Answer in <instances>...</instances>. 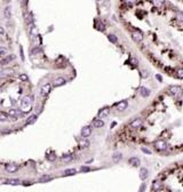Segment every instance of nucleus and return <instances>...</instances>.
<instances>
[{
    "instance_id": "f257e3e1",
    "label": "nucleus",
    "mask_w": 183,
    "mask_h": 192,
    "mask_svg": "<svg viewBox=\"0 0 183 192\" xmlns=\"http://www.w3.org/2000/svg\"><path fill=\"white\" fill-rule=\"evenodd\" d=\"M32 97L31 96H24L21 102V109L23 112H28V111L31 110V105H32Z\"/></svg>"
},
{
    "instance_id": "f03ea898",
    "label": "nucleus",
    "mask_w": 183,
    "mask_h": 192,
    "mask_svg": "<svg viewBox=\"0 0 183 192\" xmlns=\"http://www.w3.org/2000/svg\"><path fill=\"white\" fill-rule=\"evenodd\" d=\"M168 148V144L167 142L164 141V140H160V141H157L154 143V149L157 151H166Z\"/></svg>"
},
{
    "instance_id": "7ed1b4c3",
    "label": "nucleus",
    "mask_w": 183,
    "mask_h": 192,
    "mask_svg": "<svg viewBox=\"0 0 183 192\" xmlns=\"http://www.w3.org/2000/svg\"><path fill=\"white\" fill-rule=\"evenodd\" d=\"M50 90H51V85L47 82V84L42 85L41 88H40V95H41V97H46L50 93Z\"/></svg>"
},
{
    "instance_id": "20e7f679",
    "label": "nucleus",
    "mask_w": 183,
    "mask_h": 192,
    "mask_svg": "<svg viewBox=\"0 0 183 192\" xmlns=\"http://www.w3.org/2000/svg\"><path fill=\"white\" fill-rule=\"evenodd\" d=\"M13 73H14L13 69H2V70H0V79L8 78V77L11 76Z\"/></svg>"
},
{
    "instance_id": "39448f33",
    "label": "nucleus",
    "mask_w": 183,
    "mask_h": 192,
    "mask_svg": "<svg viewBox=\"0 0 183 192\" xmlns=\"http://www.w3.org/2000/svg\"><path fill=\"white\" fill-rule=\"evenodd\" d=\"M182 91V88L180 86H173V87H169L168 89V93L171 94L172 96H179Z\"/></svg>"
},
{
    "instance_id": "423d86ee",
    "label": "nucleus",
    "mask_w": 183,
    "mask_h": 192,
    "mask_svg": "<svg viewBox=\"0 0 183 192\" xmlns=\"http://www.w3.org/2000/svg\"><path fill=\"white\" fill-rule=\"evenodd\" d=\"M132 38L135 42L143 41V34L140 31H132Z\"/></svg>"
},
{
    "instance_id": "0eeeda50",
    "label": "nucleus",
    "mask_w": 183,
    "mask_h": 192,
    "mask_svg": "<svg viewBox=\"0 0 183 192\" xmlns=\"http://www.w3.org/2000/svg\"><path fill=\"white\" fill-rule=\"evenodd\" d=\"M65 82H67V80H65L64 78H63V77H57V78H55V79H54L53 85L55 86V87H60V86L64 85Z\"/></svg>"
},
{
    "instance_id": "6e6552de",
    "label": "nucleus",
    "mask_w": 183,
    "mask_h": 192,
    "mask_svg": "<svg viewBox=\"0 0 183 192\" xmlns=\"http://www.w3.org/2000/svg\"><path fill=\"white\" fill-rule=\"evenodd\" d=\"M92 134V127L90 126H84L81 129V136L82 137H88Z\"/></svg>"
},
{
    "instance_id": "1a4fd4ad",
    "label": "nucleus",
    "mask_w": 183,
    "mask_h": 192,
    "mask_svg": "<svg viewBox=\"0 0 183 192\" xmlns=\"http://www.w3.org/2000/svg\"><path fill=\"white\" fill-rule=\"evenodd\" d=\"M15 55L14 54H11V55H9V56H6L5 58H2V59H0V64L1 65H6V64H8V63H10L13 59H15Z\"/></svg>"
},
{
    "instance_id": "9d476101",
    "label": "nucleus",
    "mask_w": 183,
    "mask_h": 192,
    "mask_svg": "<svg viewBox=\"0 0 183 192\" xmlns=\"http://www.w3.org/2000/svg\"><path fill=\"white\" fill-rule=\"evenodd\" d=\"M109 112H110V108L104 107V108H102L101 110L99 111V117H100V118H104V117H107L109 114Z\"/></svg>"
},
{
    "instance_id": "9b49d317",
    "label": "nucleus",
    "mask_w": 183,
    "mask_h": 192,
    "mask_svg": "<svg viewBox=\"0 0 183 192\" xmlns=\"http://www.w3.org/2000/svg\"><path fill=\"white\" fill-rule=\"evenodd\" d=\"M141 124H142V119L141 118H136V119H134L133 121L129 124V126H130V128H139L140 126H141Z\"/></svg>"
},
{
    "instance_id": "f8f14e48",
    "label": "nucleus",
    "mask_w": 183,
    "mask_h": 192,
    "mask_svg": "<svg viewBox=\"0 0 183 192\" xmlns=\"http://www.w3.org/2000/svg\"><path fill=\"white\" fill-rule=\"evenodd\" d=\"M127 105H128V103L126 102V101H121L120 103H118V104H117V110L118 111H124L126 108H127Z\"/></svg>"
},
{
    "instance_id": "ddd939ff",
    "label": "nucleus",
    "mask_w": 183,
    "mask_h": 192,
    "mask_svg": "<svg viewBox=\"0 0 183 192\" xmlns=\"http://www.w3.org/2000/svg\"><path fill=\"white\" fill-rule=\"evenodd\" d=\"M17 169H18V166L15 165V164H9V165H7V167H6V170L10 171V173H14V171H16Z\"/></svg>"
},
{
    "instance_id": "4468645a",
    "label": "nucleus",
    "mask_w": 183,
    "mask_h": 192,
    "mask_svg": "<svg viewBox=\"0 0 183 192\" xmlns=\"http://www.w3.org/2000/svg\"><path fill=\"white\" fill-rule=\"evenodd\" d=\"M93 126H94V127H96V128L103 127V126H104V121H103V120H101V119H95V120L93 121Z\"/></svg>"
},
{
    "instance_id": "2eb2a0df",
    "label": "nucleus",
    "mask_w": 183,
    "mask_h": 192,
    "mask_svg": "<svg viewBox=\"0 0 183 192\" xmlns=\"http://www.w3.org/2000/svg\"><path fill=\"white\" fill-rule=\"evenodd\" d=\"M7 114L9 117H13V118H17L18 117V110H16V109H9Z\"/></svg>"
},
{
    "instance_id": "dca6fc26",
    "label": "nucleus",
    "mask_w": 183,
    "mask_h": 192,
    "mask_svg": "<svg viewBox=\"0 0 183 192\" xmlns=\"http://www.w3.org/2000/svg\"><path fill=\"white\" fill-rule=\"evenodd\" d=\"M148 176V169L147 168H141V170H140V177H141V180H145Z\"/></svg>"
},
{
    "instance_id": "f3484780",
    "label": "nucleus",
    "mask_w": 183,
    "mask_h": 192,
    "mask_svg": "<svg viewBox=\"0 0 183 192\" xmlns=\"http://www.w3.org/2000/svg\"><path fill=\"white\" fill-rule=\"evenodd\" d=\"M140 93H141V95H142L143 97H147V96L150 95V90L147 89L145 87H142L141 89H140Z\"/></svg>"
},
{
    "instance_id": "a211bd4d",
    "label": "nucleus",
    "mask_w": 183,
    "mask_h": 192,
    "mask_svg": "<svg viewBox=\"0 0 183 192\" xmlns=\"http://www.w3.org/2000/svg\"><path fill=\"white\" fill-rule=\"evenodd\" d=\"M36 120H37V114H32V116H30V117H29V118L27 119V125L33 124Z\"/></svg>"
},
{
    "instance_id": "6ab92c4d",
    "label": "nucleus",
    "mask_w": 183,
    "mask_h": 192,
    "mask_svg": "<svg viewBox=\"0 0 183 192\" xmlns=\"http://www.w3.org/2000/svg\"><path fill=\"white\" fill-rule=\"evenodd\" d=\"M77 173V170L76 169H73V168H69V169H67L63 173V175L64 176H69V175H74V174Z\"/></svg>"
},
{
    "instance_id": "aec40b11",
    "label": "nucleus",
    "mask_w": 183,
    "mask_h": 192,
    "mask_svg": "<svg viewBox=\"0 0 183 192\" xmlns=\"http://www.w3.org/2000/svg\"><path fill=\"white\" fill-rule=\"evenodd\" d=\"M8 120V114L6 112L0 111V121H7Z\"/></svg>"
},
{
    "instance_id": "412c9836",
    "label": "nucleus",
    "mask_w": 183,
    "mask_h": 192,
    "mask_svg": "<svg viewBox=\"0 0 183 192\" xmlns=\"http://www.w3.org/2000/svg\"><path fill=\"white\" fill-rule=\"evenodd\" d=\"M31 36L32 37H34V36H37L38 34V30H37V27H34V25H31Z\"/></svg>"
},
{
    "instance_id": "4be33fe9",
    "label": "nucleus",
    "mask_w": 183,
    "mask_h": 192,
    "mask_svg": "<svg viewBox=\"0 0 183 192\" xmlns=\"http://www.w3.org/2000/svg\"><path fill=\"white\" fill-rule=\"evenodd\" d=\"M176 76H177V78H179V79L183 78V69H181V68L177 69V70H176Z\"/></svg>"
},
{
    "instance_id": "5701e85b",
    "label": "nucleus",
    "mask_w": 183,
    "mask_h": 192,
    "mask_svg": "<svg viewBox=\"0 0 183 192\" xmlns=\"http://www.w3.org/2000/svg\"><path fill=\"white\" fill-rule=\"evenodd\" d=\"M129 162H130V164L133 165V166H139V165H140V160L137 159V158H132V159L129 160Z\"/></svg>"
},
{
    "instance_id": "b1692460",
    "label": "nucleus",
    "mask_w": 183,
    "mask_h": 192,
    "mask_svg": "<svg viewBox=\"0 0 183 192\" xmlns=\"http://www.w3.org/2000/svg\"><path fill=\"white\" fill-rule=\"evenodd\" d=\"M108 38H109V40H110L111 42H113V44H116V42L118 41V39H117V37H116V36H113V34H109V36H108Z\"/></svg>"
},
{
    "instance_id": "393cba45",
    "label": "nucleus",
    "mask_w": 183,
    "mask_h": 192,
    "mask_svg": "<svg viewBox=\"0 0 183 192\" xmlns=\"http://www.w3.org/2000/svg\"><path fill=\"white\" fill-rule=\"evenodd\" d=\"M87 147H89V141L88 140H85V141H82L81 142V144H80V148H87Z\"/></svg>"
},
{
    "instance_id": "a878e982",
    "label": "nucleus",
    "mask_w": 183,
    "mask_h": 192,
    "mask_svg": "<svg viewBox=\"0 0 183 192\" xmlns=\"http://www.w3.org/2000/svg\"><path fill=\"white\" fill-rule=\"evenodd\" d=\"M63 161H65V162H69V161H71V160L73 159V157L72 156H63Z\"/></svg>"
},
{
    "instance_id": "bb28decb",
    "label": "nucleus",
    "mask_w": 183,
    "mask_h": 192,
    "mask_svg": "<svg viewBox=\"0 0 183 192\" xmlns=\"http://www.w3.org/2000/svg\"><path fill=\"white\" fill-rule=\"evenodd\" d=\"M7 183H8V184L16 185V184H18V183H19V181H18V180H9V181H7Z\"/></svg>"
},
{
    "instance_id": "cd10ccee",
    "label": "nucleus",
    "mask_w": 183,
    "mask_h": 192,
    "mask_svg": "<svg viewBox=\"0 0 183 192\" xmlns=\"http://www.w3.org/2000/svg\"><path fill=\"white\" fill-rule=\"evenodd\" d=\"M6 53H7V48H6V47H0V56L5 55Z\"/></svg>"
},
{
    "instance_id": "c85d7f7f",
    "label": "nucleus",
    "mask_w": 183,
    "mask_h": 192,
    "mask_svg": "<svg viewBox=\"0 0 183 192\" xmlns=\"http://www.w3.org/2000/svg\"><path fill=\"white\" fill-rule=\"evenodd\" d=\"M5 16L6 17H9L10 16V8L9 7H6V9H5Z\"/></svg>"
},
{
    "instance_id": "c756f323",
    "label": "nucleus",
    "mask_w": 183,
    "mask_h": 192,
    "mask_svg": "<svg viewBox=\"0 0 183 192\" xmlns=\"http://www.w3.org/2000/svg\"><path fill=\"white\" fill-rule=\"evenodd\" d=\"M49 180H51V177L50 176H42L41 178H40V182H45V181H49Z\"/></svg>"
},
{
    "instance_id": "7c9ffc66",
    "label": "nucleus",
    "mask_w": 183,
    "mask_h": 192,
    "mask_svg": "<svg viewBox=\"0 0 183 192\" xmlns=\"http://www.w3.org/2000/svg\"><path fill=\"white\" fill-rule=\"evenodd\" d=\"M19 79H21L22 81H27V80H28V76H27V74H21V76H19Z\"/></svg>"
},
{
    "instance_id": "2f4dec72",
    "label": "nucleus",
    "mask_w": 183,
    "mask_h": 192,
    "mask_svg": "<svg viewBox=\"0 0 183 192\" xmlns=\"http://www.w3.org/2000/svg\"><path fill=\"white\" fill-rule=\"evenodd\" d=\"M142 151L144 153H148V154H151V151H149L148 149H145V148H142Z\"/></svg>"
},
{
    "instance_id": "473e14b6",
    "label": "nucleus",
    "mask_w": 183,
    "mask_h": 192,
    "mask_svg": "<svg viewBox=\"0 0 183 192\" xmlns=\"http://www.w3.org/2000/svg\"><path fill=\"white\" fill-rule=\"evenodd\" d=\"M19 49H21V58L23 59V61H24V55H23V49H22V46H21V47H19Z\"/></svg>"
},
{
    "instance_id": "72a5a7b5",
    "label": "nucleus",
    "mask_w": 183,
    "mask_h": 192,
    "mask_svg": "<svg viewBox=\"0 0 183 192\" xmlns=\"http://www.w3.org/2000/svg\"><path fill=\"white\" fill-rule=\"evenodd\" d=\"M4 33H5L4 28H1V27H0V34H4Z\"/></svg>"
},
{
    "instance_id": "f704fd0d",
    "label": "nucleus",
    "mask_w": 183,
    "mask_h": 192,
    "mask_svg": "<svg viewBox=\"0 0 183 192\" xmlns=\"http://www.w3.org/2000/svg\"><path fill=\"white\" fill-rule=\"evenodd\" d=\"M157 78H158V80H159V81H161V77H160L159 74H157Z\"/></svg>"
}]
</instances>
